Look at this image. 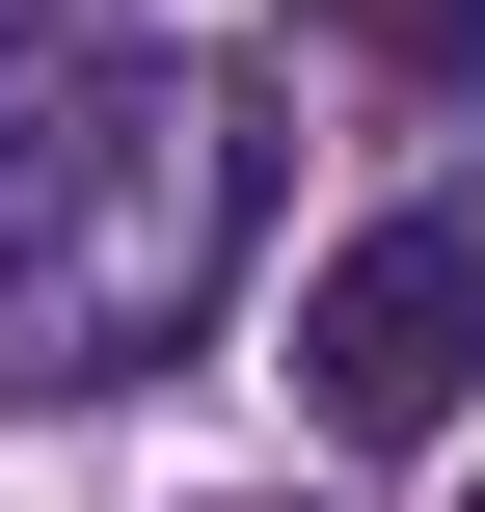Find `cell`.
<instances>
[{
  "label": "cell",
  "mask_w": 485,
  "mask_h": 512,
  "mask_svg": "<svg viewBox=\"0 0 485 512\" xmlns=\"http://www.w3.org/2000/svg\"><path fill=\"white\" fill-rule=\"evenodd\" d=\"M459 512H485V486H459Z\"/></svg>",
  "instance_id": "cell-4"
},
{
  "label": "cell",
  "mask_w": 485,
  "mask_h": 512,
  "mask_svg": "<svg viewBox=\"0 0 485 512\" xmlns=\"http://www.w3.org/2000/svg\"><path fill=\"white\" fill-rule=\"evenodd\" d=\"M270 216V108L216 54H81L0 108V405H108L243 297Z\"/></svg>",
  "instance_id": "cell-1"
},
{
  "label": "cell",
  "mask_w": 485,
  "mask_h": 512,
  "mask_svg": "<svg viewBox=\"0 0 485 512\" xmlns=\"http://www.w3.org/2000/svg\"><path fill=\"white\" fill-rule=\"evenodd\" d=\"M459 351H485V216H378V243H324V297H297V432L324 459H405V432H459Z\"/></svg>",
  "instance_id": "cell-2"
},
{
  "label": "cell",
  "mask_w": 485,
  "mask_h": 512,
  "mask_svg": "<svg viewBox=\"0 0 485 512\" xmlns=\"http://www.w3.org/2000/svg\"><path fill=\"white\" fill-rule=\"evenodd\" d=\"M324 27H351V54H405V81H459V108H485V0H324Z\"/></svg>",
  "instance_id": "cell-3"
}]
</instances>
